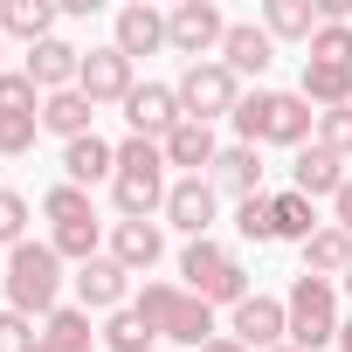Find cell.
I'll return each instance as SVG.
<instances>
[{"instance_id": "ffe728a7", "label": "cell", "mask_w": 352, "mask_h": 352, "mask_svg": "<svg viewBox=\"0 0 352 352\" xmlns=\"http://www.w3.org/2000/svg\"><path fill=\"white\" fill-rule=\"evenodd\" d=\"M118 49L138 63V56H159L166 49V14L159 8H145V0H138V8H118Z\"/></svg>"}, {"instance_id": "f546056e", "label": "cell", "mask_w": 352, "mask_h": 352, "mask_svg": "<svg viewBox=\"0 0 352 352\" xmlns=\"http://www.w3.org/2000/svg\"><path fill=\"white\" fill-rule=\"evenodd\" d=\"M304 63H338V69H352V21H318Z\"/></svg>"}, {"instance_id": "7a4b0ae2", "label": "cell", "mask_w": 352, "mask_h": 352, "mask_svg": "<svg viewBox=\"0 0 352 352\" xmlns=\"http://www.w3.org/2000/svg\"><path fill=\"white\" fill-rule=\"evenodd\" d=\"M111 208H118V221H152V214H166V152H159V138H124V145H118Z\"/></svg>"}, {"instance_id": "7c38bea8", "label": "cell", "mask_w": 352, "mask_h": 352, "mask_svg": "<svg viewBox=\"0 0 352 352\" xmlns=\"http://www.w3.org/2000/svg\"><path fill=\"white\" fill-rule=\"evenodd\" d=\"M180 118H187V104H180V90H173V83H138V90L124 97V124H131V138H166Z\"/></svg>"}, {"instance_id": "9c48e42d", "label": "cell", "mask_w": 352, "mask_h": 352, "mask_svg": "<svg viewBox=\"0 0 352 352\" xmlns=\"http://www.w3.org/2000/svg\"><path fill=\"white\" fill-rule=\"evenodd\" d=\"M76 90L104 111V104H124L131 90H138V76H131V56L111 42V49H83V69H76Z\"/></svg>"}, {"instance_id": "8d00e7d4", "label": "cell", "mask_w": 352, "mask_h": 352, "mask_svg": "<svg viewBox=\"0 0 352 352\" xmlns=\"http://www.w3.org/2000/svg\"><path fill=\"white\" fill-rule=\"evenodd\" d=\"M0 352H42V331H35V318H21V311H0Z\"/></svg>"}, {"instance_id": "44dd1931", "label": "cell", "mask_w": 352, "mask_h": 352, "mask_svg": "<svg viewBox=\"0 0 352 352\" xmlns=\"http://www.w3.org/2000/svg\"><path fill=\"white\" fill-rule=\"evenodd\" d=\"M90 118H97V104H90L83 90H56V97H42V131H56L63 145L90 138Z\"/></svg>"}, {"instance_id": "5bb4252c", "label": "cell", "mask_w": 352, "mask_h": 352, "mask_svg": "<svg viewBox=\"0 0 352 352\" xmlns=\"http://www.w3.org/2000/svg\"><path fill=\"white\" fill-rule=\"evenodd\" d=\"M290 187H297L304 201H331V194L345 187V159H338V152H324V145L311 138V145L290 159Z\"/></svg>"}, {"instance_id": "ab89813d", "label": "cell", "mask_w": 352, "mask_h": 352, "mask_svg": "<svg viewBox=\"0 0 352 352\" xmlns=\"http://www.w3.org/2000/svg\"><path fill=\"white\" fill-rule=\"evenodd\" d=\"M338 345H345V352H352V318H345V324H338Z\"/></svg>"}, {"instance_id": "277c9868", "label": "cell", "mask_w": 352, "mask_h": 352, "mask_svg": "<svg viewBox=\"0 0 352 352\" xmlns=\"http://www.w3.org/2000/svg\"><path fill=\"white\" fill-rule=\"evenodd\" d=\"M0 283H8V311L49 318L56 297H63V256L49 242H21V249H8V276Z\"/></svg>"}, {"instance_id": "d4e9b609", "label": "cell", "mask_w": 352, "mask_h": 352, "mask_svg": "<svg viewBox=\"0 0 352 352\" xmlns=\"http://www.w3.org/2000/svg\"><path fill=\"white\" fill-rule=\"evenodd\" d=\"M0 28H8L14 42H49L56 35V0H8V8H0Z\"/></svg>"}, {"instance_id": "7402d4cb", "label": "cell", "mask_w": 352, "mask_h": 352, "mask_svg": "<svg viewBox=\"0 0 352 352\" xmlns=\"http://www.w3.org/2000/svg\"><path fill=\"white\" fill-rule=\"evenodd\" d=\"M42 352H97L90 311H83V304H56V311L42 318Z\"/></svg>"}, {"instance_id": "836d02e7", "label": "cell", "mask_w": 352, "mask_h": 352, "mask_svg": "<svg viewBox=\"0 0 352 352\" xmlns=\"http://www.w3.org/2000/svg\"><path fill=\"white\" fill-rule=\"evenodd\" d=\"M0 111H21V118H42V90L28 83V69H8V76H0Z\"/></svg>"}, {"instance_id": "7bdbcfd3", "label": "cell", "mask_w": 352, "mask_h": 352, "mask_svg": "<svg viewBox=\"0 0 352 352\" xmlns=\"http://www.w3.org/2000/svg\"><path fill=\"white\" fill-rule=\"evenodd\" d=\"M0 56H8V49H0ZM0 76H8V69H0Z\"/></svg>"}, {"instance_id": "52a82bcc", "label": "cell", "mask_w": 352, "mask_h": 352, "mask_svg": "<svg viewBox=\"0 0 352 352\" xmlns=\"http://www.w3.org/2000/svg\"><path fill=\"white\" fill-rule=\"evenodd\" d=\"M180 90V104H187V118H201V124H214V118H235V104H242V76L214 56V63H187V76L173 83Z\"/></svg>"}, {"instance_id": "83f0119b", "label": "cell", "mask_w": 352, "mask_h": 352, "mask_svg": "<svg viewBox=\"0 0 352 352\" xmlns=\"http://www.w3.org/2000/svg\"><path fill=\"white\" fill-rule=\"evenodd\" d=\"M304 104L345 111V104H352V69H338V63H304Z\"/></svg>"}, {"instance_id": "cb8c5ba5", "label": "cell", "mask_w": 352, "mask_h": 352, "mask_svg": "<svg viewBox=\"0 0 352 352\" xmlns=\"http://www.w3.org/2000/svg\"><path fill=\"white\" fill-rule=\"evenodd\" d=\"M263 28H270V42H304V49H311V35H318V0H270V8H263Z\"/></svg>"}, {"instance_id": "ba28073f", "label": "cell", "mask_w": 352, "mask_h": 352, "mask_svg": "<svg viewBox=\"0 0 352 352\" xmlns=\"http://www.w3.org/2000/svg\"><path fill=\"white\" fill-rule=\"evenodd\" d=\"M228 42V14L214 8V0H180V8L166 14V49H180L194 63H214Z\"/></svg>"}, {"instance_id": "4dcf8cb0", "label": "cell", "mask_w": 352, "mask_h": 352, "mask_svg": "<svg viewBox=\"0 0 352 352\" xmlns=\"http://www.w3.org/2000/svg\"><path fill=\"white\" fill-rule=\"evenodd\" d=\"M42 214H49L56 228H63V221H97V214H90V194H83V187H69V180L42 194Z\"/></svg>"}, {"instance_id": "8fae6325", "label": "cell", "mask_w": 352, "mask_h": 352, "mask_svg": "<svg viewBox=\"0 0 352 352\" xmlns=\"http://www.w3.org/2000/svg\"><path fill=\"white\" fill-rule=\"evenodd\" d=\"M228 338H242L249 352H276V345L290 338V311H283L276 297H256V290H249V297L235 304V318H228Z\"/></svg>"}, {"instance_id": "4316f807", "label": "cell", "mask_w": 352, "mask_h": 352, "mask_svg": "<svg viewBox=\"0 0 352 352\" xmlns=\"http://www.w3.org/2000/svg\"><path fill=\"white\" fill-rule=\"evenodd\" d=\"M311 208H318V201H304L297 187L270 194V214H276V242H297V249H304V242L318 235V214H311Z\"/></svg>"}, {"instance_id": "d590c367", "label": "cell", "mask_w": 352, "mask_h": 352, "mask_svg": "<svg viewBox=\"0 0 352 352\" xmlns=\"http://www.w3.org/2000/svg\"><path fill=\"white\" fill-rule=\"evenodd\" d=\"M318 145L338 152V159H352V104L345 111H318Z\"/></svg>"}, {"instance_id": "2e32d148", "label": "cell", "mask_w": 352, "mask_h": 352, "mask_svg": "<svg viewBox=\"0 0 352 352\" xmlns=\"http://www.w3.org/2000/svg\"><path fill=\"white\" fill-rule=\"evenodd\" d=\"M124 290H131V270L111 263V256H97V263L76 270V304L83 311H124Z\"/></svg>"}, {"instance_id": "d6986e66", "label": "cell", "mask_w": 352, "mask_h": 352, "mask_svg": "<svg viewBox=\"0 0 352 352\" xmlns=\"http://www.w3.org/2000/svg\"><path fill=\"white\" fill-rule=\"evenodd\" d=\"M63 173H69V187H97V180H118V145H104L97 131L90 138H76V145H63Z\"/></svg>"}, {"instance_id": "f35d334b", "label": "cell", "mask_w": 352, "mask_h": 352, "mask_svg": "<svg viewBox=\"0 0 352 352\" xmlns=\"http://www.w3.org/2000/svg\"><path fill=\"white\" fill-rule=\"evenodd\" d=\"M201 352H249V345H242V338H228V331H221V338H208V345H201Z\"/></svg>"}, {"instance_id": "6da1fadb", "label": "cell", "mask_w": 352, "mask_h": 352, "mask_svg": "<svg viewBox=\"0 0 352 352\" xmlns=\"http://www.w3.org/2000/svg\"><path fill=\"white\" fill-rule=\"evenodd\" d=\"M235 131H242V145H290V152H304L311 131H318V111L304 104V90H249L235 104Z\"/></svg>"}, {"instance_id": "5b68a950", "label": "cell", "mask_w": 352, "mask_h": 352, "mask_svg": "<svg viewBox=\"0 0 352 352\" xmlns=\"http://www.w3.org/2000/svg\"><path fill=\"white\" fill-rule=\"evenodd\" d=\"M180 276H187V290H194L201 304H228V311H235V304L249 297V270H242L214 235H201V242L180 249Z\"/></svg>"}, {"instance_id": "8992f818", "label": "cell", "mask_w": 352, "mask_h": 352, "mask_svg": "<svg viewBox=\"0 0 352 352\" xmlns=\"http://www.w3.org/2000/svg\"><path fill=\"white\" fill-rule=\"evenodd\" d=\"M283 311H290V345L297 352H318V345H331L338 338V290H331V276H297L290 283V297H283Z\"/></svg>"}, {"instance_id": "603a6c76", "label": "cell", "mask_w": 352, "mask_h": 352, "mask_svg": "<svg viewBox=\"0 0 352 352\" xmlns=\"http://www.w3.org/2000/svg\"><path fill=\"white\" fill-rule=\"evenodd\" d=\"M214 187H228L235 201H256V194H263V152H256V145H228V152L214 159Z\"/></svg>"}, {"instance_id": "f1b7e54d", "label": "cell", "mask_w": 352, "mask_h": 352, "mask_svg": "<svg viewBox=\"0 0 352 352\" xmlns=\"http://www.w3.org/2000/svg\"><path fill=\"white\" fill-rule=\"evenodd\" d=\"M104 345H111V352H152V345H159V331L138 318V304H124V311H111V318H104Z\"/></svg>"}, {"instance_id": "60d3db41", "label": "cell", "mask_w": 352, "mask_h": 352, "mask_svg": "<svg viewBox=\"0 0 352 352\" xmlns=\"http://www.w3.org/2000/svg\"><path fill=\"white\" fill-rule=\"evenodd\" d=\"M345 297H352V270H345Z\"/></svg>"}, {"instance_id": "1f68e13d", "label": "cell", "mask_w": 352, "mask_h": 352, "mask_svg": "<svg viewBox=\"0 0 352 352\" xmlns=\"http://www.w3.org/2000/svg\"><path fill=\"white\" fill-rule=\"evenodd\" d=\"M235 235H242V242H276V214H270V194H256V201H242V208H235Z\"/></svg>"}, {"instance_id": "74e56055", "label": "cell", "mask_w": 352, "mask_h": 352, "mask_svg": "<svg viewBox=\"0 0 352 352\" xmlns=\"http://www.w3.org/2000/svg\"><path fill=\"white\" fill-rule=\"evenodd\" d=\"M331 228H345V235H352V180L331 194Z\"/></svg>"}, {"instance_id": "4fadbf2b", "label": "cell", "mask_w": 352, "mask_h": 352, "mask_svg": "<svg viewBox=\"0 0 352 352\" xmlns=\"http://www.w3.org/2000/svg\"><path fill=\"white\" fill-rule=\"evenodd\" d=\"M76 69H83V49H69L63 35H49V42H35V49H28V83H35L42 97L76 90Z\"/></svg>"}, {"instance_id": "484cf974", "label": "cell", "mask_w": 352, "mask_h": 352, "mask_svg": "<svg viewBox=\"0 0 352 352\" xmlns=\"http://www.w3.org/2000/svg\"><path fill=\"white\" fill-rule=\"evenodd\" d=\"M345 270H352V235L324 221V228L304 242V276H345Z\"/></svg>"}, {"instance_id": "d6a6232c", "label": "cell", "mask_w": 352, "mask_h": 352, "mask_svg": "<svg viewBox=\"0 0 352 352\" xmlns=\"http://www.w3.org/2000/svg\"><path fill=\"white\" fill-rule=\"evenodd\" d=\"M35 131H42V118L0 111V159H21V152H35Z\"/></svg>"}, {"instance_id": "b9f144b4", "label": "cell", "mask_w": 352, "mask_h": 352, "mask_svg": "<svg viewBox=\"0 0 352 352\" xmlns=\"http://www.w3.org/2000/svg\"><path fill=\"white\" fill-rule=\"evenodd\" d=\"M276 352H297V345H276Z\"/></svg>"}, {"instance_id": "30bf717a", "label": "cell", "mask_w": 352, "mask_h": 352, "mask_svg": "<svg viewBox=\"0 0 352 352\" xmlns=\"http://www.w3.org/2000/svg\"><path fill=\"white\" fill-rule=\"evenodd\" d=\"M166 221L180 228L187 242H201L214 228V180H208V173H180V180L166 187Z\"/></svg>"}, {"instance_id": "e575fe53", "label": "cell", "mask_w": 352, "mask_h": 352, "mask_svg": "<svg viewBox=\"0 0 352 352\" xmlns=\"http://www.w3.org/2000/svg\"><path fill=\"white\" fill-rule=\"evenodd\" d=\"M21 242H28V201L0 187V249H21Z\"/></svg>"}, {"instance_id": "3957f363", "label": "cell", "mask_w": 352, "mask_h": 352, "mask_svg": "<svg viewBox=\"0 0 352 352\" xmlns=\"http://www.w3.org/2000/svg\"><path fill=\"white\" fill-rule=\"evenodd\" d=\"M138 318H145L166 345H187V352H201L208 338H221V331H214V304H201V297L180 290V283H145V290H138Z\"/></svg>"}, {"instance_id": "e0dca14e", "label": "cell", "mask_w": 352, "mask_h": 352, "mask_svg": "<svg viewBox=\"0 0 352 352\" xmlns=\"http://www.w3.org/2000/svg\"><path fill=\"white\" fill-rule=\"evenodd\" d=\"M159 152H166V166H187V173H201V166H214V159H221L214 124H201V118H180V124L159 138Z\"/></svg>"}, {"instance_id": "ac0fdd59", "label": "cell", "mask_w": 352, "mask_h": 352, "mask_svg": "<svg viewBox=\"0 0 352 352\" xmlns=\"http://www.w3.org/2000/svg\"><path fill=\"white\" fill-rule=\"evenodd\" d=\"M221 63H228L235 76H263V69L276 63V42H270V28H256V21H228Z\"/></svg>"}, {"instance_id": "9a60e30c", "label": "cell", "mask_w": 352, "mask_h": 352, "mask_svg": "<svg viewBox=\"0 0 352 352\" xmlns=\"http://www.w3.org/2000/svg\"><path fill=\"white\" fill-rule=\"evenodd\" d=\"M166 256V228L159 221H111V263H124L131 276H145Z\"/></svg>"}]
</instances>
